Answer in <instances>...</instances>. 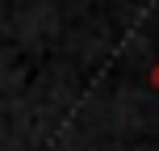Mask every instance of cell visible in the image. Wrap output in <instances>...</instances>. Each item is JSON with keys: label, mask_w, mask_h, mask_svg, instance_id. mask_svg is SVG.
I'll use <instances>...</instances> for the list:
<instances>
[{"label": "cell", "mask_w": 159, "mask_h": 151, "mask_svg": "<svg viewBox=\"0 0 159 151\" xmlns=\"http://www.w3.org/2000/svg\"><path fill=\"white\" fill-rule=\"evenodd\" d=\"M147 84H151L155 92H159V59H155V63H151V72H147Z\"/></svg>", "instance_id": "obj_1"}]
</instances>
